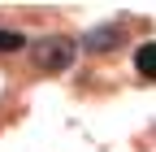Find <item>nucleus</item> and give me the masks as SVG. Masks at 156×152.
Masks as SVG:
<instances>
[{"mask_svg": "<svg viewBox=\"0 0 156 152\" xmlns=\"http://www.w3.org/2000/svg\"><path fill=\"white\" fill-rule=\"evenodd\" d=\"M74 56H78V44L65 39V35H44V39H35L30 44V61L39 70H48V74H61L74 65Z\"/></svg>", "mask_w": 156, "mask_h": 152, "instance_id": "nucleus-1", "label": "nucleus"}, {"mask_svg": "<svg viewBox=\"0 0 156 152\" xmlns=\"http://www.w3.org/2000/svg\"><path fill=\"white\" fill-rule=\"evenodd\" d=\"M117 39H122V31H117V26H95V31H87L83 48H87V52H113Z\"/></svg>", "mask_w": 156, "mask_h": 152, "instance_id": "nucleus-2", "label": "nucleus"}, {"mask_svg": "<svg viewBox=\"0 0 156 152\" xmlns=\"http://www.w3.org/2000/svg\"><path fill=\"white\" fill-rule=\"evenodd\" d=\"M134 70H139L143 78H156V39H147V44L134 48Z\"/></svg>", "mask_w": 156, "mask_h": 152, "instance_id": "nucleus-3", "label": "nucleus"}, {"mask_svg": "<svg viewBox=\"0 0 156 152\" xmlns=\"http://www.w3.org/2000/svg\"><path fill=\"white\" fill-rule=\"evenodd\" d=\"M22 48H26V35H22V31L0 26V52H22Z\"/></svg>", "mask_w": 156, "mask_h": 152, "instance_id": "nucleus-4", "label": "nucleus"}]
</instances>
